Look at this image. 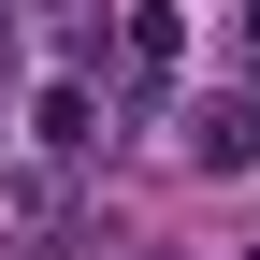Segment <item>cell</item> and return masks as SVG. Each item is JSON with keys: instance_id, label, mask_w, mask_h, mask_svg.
I'll return each instance as SVG.
<instances>
[{"instance_id": "1", "label": "cell", "mask_w": 260, "mask_h": 260, "mask_svg": "<svg viewBox=\"0 0 260 260\" xmlns=\"http://www.w3.org/2000/svg\"><path fill=\"white\" fill-rule=\"evenodd\" d=\"M188 159L203 174H260V102H203L188 116Z\"/></svg>"}]
</instances>
